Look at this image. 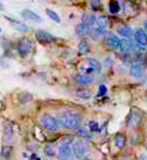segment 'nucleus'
Instances as JSON below:
<instances>
[{"mask_svg": "<svg viewBox=\"0 0 147 160\" xmlns=\"http://www.w3.org/2000/svg\"><path fill=\"white\" fill-rule=\"evenodd\" d=\"M114 142H115V146L117 147V148H123L124 145H126V136L123 134H116Z\"/></svg>", "mask_w": 147, "mask_h": 160, "instance_id": "5701e85b", "label": "nucleus"}, {"mask_svg": "<svg viewBox=\"0 0 147 160\" xmlns=\"http://www.w3.org/2000/svg\"><path fill=\"white\" fill-rule=\"evenodd\" d=\"M22 17H23L24 19L33 20V22H37V23L42 22V18H41L38 14L35 13V12L31 11V10H28V8H25V10L22 11Z\"/></svg>", "mask_w": 147, "mask_h": 160, "instance_id": "9b49d317", "label": "nucleus"}, {"mask_svg": "<svg viewBox=\"0 0 147 160\" xmlns=\"http://www.w3.org/2000/svg\"><path fill=\"white\" fill-rule=\"evenodd\" d=\"M18 99H19L20 103L25 104V103L31 102V99H33V96H31L30 93H28V92H23V93H20L19 96H18Z\"/></svg>", "mask_w": 147, "mask_h": 160, "instance_id": "cd10ccee", "label": "nucleus"}, {"mask_svg": "<svg viewBox=\"0 0 147 160\" xmlns=\"http://www.w3.org/2000/svg\"><path fill=\"white\" fill-rule=\"evenodd\" d=\"M107 93V87L104 86V85H102L99 86V91H98V96H104V94Z\"/></svg>", "mask_w": 147, "mask_h": 160, "instance_id": "473e14b6", "label": "nucleus"}, {"mask_svg": "<svg viewBox=\"0 0 147 160\" xmlns=\"http://www.w3.org/2000/svg\"><path fill=\"white\" fill-rule=\"evenodd\" d=\"M12 138H13V127L10 123H6L4 127V140L6 143H10Z\"/></svg>", "mask_w": 147, "mask_h": 160, "instance_id": "4468645a", "label": "nucleus"}, {"mask_svg": "<svg viewBox=\"0 0 147 160\" xmlns=\"http://www.w3.org/2000/svg\"><path fill=\"white\" fill-rule=\"evenodd\" d=\"M59 123L60 126H62L63 128L67 129H78L80 128L81 124V116L78 112H74V111H65L63 113H61L60 117H59Z\"/></svg>", "mask_w": 147, "mask_h": 160, "instance_id": "f257e3e1", "label": "nucleus"}, {"mask_svg": "<svg viewBox=\"0 0 147 160\" xmlns=\"http://www.w3.org/2000/svg\"><path fill=\"white\" fill-rule=\"evenodd\" d=\"M75 96L79 97L80 99H89V98H91L92 93H91V91L87 90V88H79V90L75 91Z\"/></svg>", "mask_w": 147, "mask_h": 160, "instance_id": "412c9836", "label": "nucleus"}, {"mask_svg": "<svg viewBox=\"0 0 147 160\" xmlns=\"http://www.w3.org/2000/svg\"><path fill=\"white\" fill-rule=\"evenodd\" d=\"M117 49L120 50V53L128 54V53H129V50H130V44H129V41L126 40V38H122V40H120V44H119V48H117Z\"/></svg>", "mask_w": 147, "mask_h": 160, "instance_id": "aec40b11", "label": "nucleus"}, {"mask_svg": "<svg viewBox=\"0 0 147 160\" xmlns=\"http://www.w3.org/2000/svg\"><path fill=\"white\" fill-rule=\"evenodd\" d=\"M134 37H135V41H136V43H138L139 46H141V47H147V36H146V33L144 32L142 29L135 30Z\"/></svg>", "mask_w": 147, "mask_h": 160, "instance_id": "1a4fd4ad", "label": "nucleus"}, {"mask_svg": "<svg viewBox=\"0 0 147 160\" xmlns=\"http://www.w3.org/2000/svg\"><path fill=\"white\" fill-rule=\"evenodd\" d=\"M73 155L79 160H90V145L86 141H74L72 143Z\"/></svg>", "mask_w": 147, "mask_h": 160, "instance_id": "f03ea898", "label": "nucleus"}, {"mask_svg": "<svg viewBox=\"0 0 147 160\" xmlns=\"http://www.w3.org/2000/svg\"><path fill=\"white\" fill-rule=\"evenodd\" d=\"M130 74L134 78H141L144 75V66L139 65V63L133 65V66L130 67Z\"/></svg>", "mask_w": 147, "mask_h": 160, "instance_id": "f3484780", "label": "nucleus"}, {"mask_svg": "<svg viewBox=\"0 0 147 160\" xmlns=\"http://www.w3.org/2000/svg\"><path fill=\"white\" fill-rule=\"evenodd\" d=\"M58 154L60 160H71L73 157V152H72V147L69 145H65L61 143V146L58 149Z\"/></svg>", "mask_w": 147, "mask_h": 160, "instance_id": "0eeeda50", "label": "nucleus"}, {"mask_svg": "<svg viewBox=\"0 0 147 160\" xmlns=\"http://www.w3.org/2000/svg\"><path fill=\"white\" fill-rule=\"evenodd\" d=\"M11 154H12V147L8 146V145H5L1 148V153H0V157L4 160H8L11 158Z\"/></svg>", "mask_w": 147, "mask_h": 160, "instance_id": "b1692460", "label": "nucleus"}, {"mask_svg": "<svg viewBox=\"0 0 147 160\" xmlns=\"http://www.w3.org/2000/svg\"><path fill=\"white\" fill-rule=\"evenodd\" d=\"M75 82L78 84V85H80V86H89V85H91L92 82H94V78L92 77H89V75H77L75 77Z\"/></svg>", "mask_w": 147, "mask_h": 160, "instance_id": "ddd939ff", "label": "nucleus"}, {"mask_svg": "<svg viewBox=\"0 0 147 160\" xmlns=\"http://www.w3.org/2000/svg\"><path fill=\"white\" fill-rule=\"evenodd\" d=\"M90 50H91V47H90V44H89V42H86L85 40H83L79 43V46H78V52L80 55H85V54L90 53Z\"/></svg>", "mask_w": 147, "mask_h": 160, "instance_id": "4be33fe9", "label": "nucleus"}, {"mask_svg": "<svg viewBox=\"0 0 147 160\" xmlns=\"http://www.w3.org/2000/svg\"><path fill=\"white\" fill-rule=\"evenodd\" d=\"M8 22H11V24L14 27V29L16 30H18L19 32H27V31H29V27L28 25H25V24H23V23H20V22H17V20L12 19V18H8V17H5Z\"/></svg>", "mask_w": 147, "mask_h": 160, "instance_id": "2eb2a0df", "label": "nucleus"}, {"mask_svg": "<svg viewBox=\"0 0 147 160\" xmlns=\"http://www.w3.org/2000/svg\"><path fill=\"white\" fill-rule=\"evenodd\" d=\"M40 123L43 129H46L47 132H50V133H56L60 129V123L58 118H55L50 115H43L40 118Z\"/></svg>", "mask_w": 147, "mask_h": 160, "instance_id": "7ed1b4c3", "label": "nucleus"}, {"mask_svg": "<svg viewBox=\"0 0 147 160\" xmlns=\"http://www.w3.org/2000/svg\"><path fill=\"white\" fill-rule=\"evenodd\" d=\"M104 35V32L103 31H100V30H98V29H96V30H91V33H90V36L94 38V40H99L100 37Z\"/></svg>", "mask_w": 147, "mask_h": 160, "instance_id": "7c9ffc66", "label": "nucleus"}, {"mask_svg": "<svg viewBox=\"0 0 147 160\" xmlns=\"http://www.w3.org/2000/svg\"><path fill=\"white\" fill-rule=\"evenodd\" d=\"M89 130L91 132V133H99L100 132V127H99V123L98 122H96V121H91L90 123H89Z\"/></svg>", "mask_w": 147, "mask_h": 160, "instance_id": "c85d7f7f", "label": "nucleus"}, {"mask_svg": "<svg viewBox=\"0 0 147 160\" xmlns=\"http://www.w3.org/2000/svg\"><path fill=\"white\" fill-rule=\"evenodd\" d=\"M35 36H36V40L42 44H49V43H54L56 41V37H54L52 33L47 32L44 30H37Z\"/></svg>", "mask_w": 147, "mask_h": 160, "instance_id": "423d86ee", "label": "nucleus"}, {"mask_svg": "<svg viewBox=\"0 0 147 160\" xmlns=\"http://www.w3.org/2000/svg\"><path fill=\"white\" fill-rule=\"evenodd\" d=\"M0 32H1V28H0Z\"/></svg>", "mask_w": 147, "mask_h": 160, "instance_id": "f704fd0d", "label": "nucleus"}, {"mask_svg": "<svg viewBox=\"0 0 147 160\" xmlns=\"http://www.w3.org/2000/svg\"><path fill=\"white\" fill-rule=\"evenodd\" d=\"M91 30H92V28L87 27V25H85V24L80 23V24L77 25L75 32H77V35H78L80 38H85V37H87V36H90Z\"/></svg>", "mask_w": 147, "mask_h": 160, "instance_id": "9d476101", "label": "nucleus"}, {"mask_svg": "<svg viewBox=\"0 0 147 160\" xmlns=\"http://www.w3.org/2000/svg\"><path fill=\"white\" fill-rule=\"evenodd\" d=\"M77 134H78L79 138L84 139V140H91L94 138L92 133L89 129H85V128H78L77 129Z\"/></svg>", "mask_w": 147, "mask_h": 160, "instance_id": "6ab92c4d", "label": "nucleus"}, {"mask_svg": "<svg viewBox=\"0 0 147 160\" xmlns=\"http://www.w3.org/2000/svg\"><path fill=\"white\" fill-rule=\"evenodd\" d=\"M96 20H97L96 14L87 13V14H84V16H83V18H81V23H83V24H85V25H87V27L91 28L94 23H96Z\"/></svg>", "mask_w": 147, "mask_h": 160, "instance_id": "dca6fc26", "label": "nucleus"}, {"mask_svg": "<svg viewBox=\"0 0 147 160\" xmlns=\"http://www.w3.org/2000/svg\"><path fill=\"white\" fill-rule=\"evenodd\" d=\"M117 32L120 33L123 38L127 40V38H129V37L133 35V30H132V28H129V27H122L117 30Z\"/></svg>", "mask_w": 147, "mask_h": 160, "instance_id": "a878e982", "label": "nucleus"}, {"mask_svg": "<svg viewBox=\"0 0 147 160\" xmlns=\"http://www.w3.org/2000/svg\"><path fill=\"white\" fill-rule=\"evenodd\" d=\"M44 153H46L47 157H54L55 155V149L53 148V146L47 145V146L44 147Z\"/></svg>", "mask_w": 147, "mask_h": 160, "instance_id": "2f4dec72", "label": "nucleus"}, {"mask_svg": "<svg viewBox=\"0 0 147 160\" xmlns=\"http://www.w3.org/2000/svg\"><path fill=\"white\" fill-rule=\"evenodd\" d=\"M46 13H47V16L50 18L52 20H54L55 23H61V18L60 16L56 13L55 11H53V10H50V8H47L46 10Z\"/></svg>", "mask_w": 147, "mask_h": 160, "instance_id": "bb28decb", "label": "nucleus"}, {"mask_svg": "<svg viewBox=\"0 0 147 160\" xmlns=\"http://www.w3.org/2000/svg\"><path fill=\"white\" fill-rule=\"evenodd\" d=\"M109 11H110V13L113 14H117L120 12L121 6L117 0H110V2H109Z\"/></svg>", "mask_w": 147, "mask_h": 160, "instance_id": "393cba45", "label": "nucleus"}, {"mask_svg": "<svg viewBox=\"0 0 147 160\" xmlns=\"http://www.w3.org/2000/svg\"><path fill=\"white\" fill-rule=\"evenodd\" d=\"M142 30H144V32L146 33V36H147V20L145 22V24H144V29H142Z\"/></svg>", "mask_w": 147, "mask_h": 160, "instance_id": "72a5a7b5", "label": "nucleus"}, {"mask_svg": "<svg viewBox=\"0 0 147 160\" xmlns=\"http://www.w3.org/2000/svg\"><path fill=\"white\" fill-rule=\"evenodd\" d=\"M141 121H142V117H141L140 113L136 112V111H132L130 115L128 116L127 124L129 128H136L141 123Z\"/></svg>", "mask_w": 147, "mask_h": 160, "instance_id": "6e6552de", "label": "nucleus"}, {"mask_svg": "<svg viewBox=\"0 0 147 160\" xmlns=\"http://www.w3.org/2000/svg\"><path fill=\"white\" fill-rule=\"evenodd\" d=\"M105 42L109 47L114 48V49H117L119 48V44H120V38L115 35V33H107L105 36Z\"/></svg>", "mask_w": 147, "mask_h": 160, "instance_id": "f8f14e48", "label": "nucleus"}, {"mask_svg": "<svg viewBox=\"0 0 147 160\" xmlns=\"http://www.w3.org/2000/svg\"><path fill=\"white\" fill-rule=\"evenodd\" d=\"M17 49H18V53H19L20 56L25 58V56H28L30 54L31 49H33V42L29 40V38H22L18 42Z\"/></svg>", "mask_w": 147, "mask_h": 160, "instance_id": "39448f33", "label": "nucleus"}, {"mask_svg": "<svg viewBox=\"0 0 147 160\" xmlns=\"http://www.w3.org/2000/svg\"><path fill=\"white\" fill-rule=\"evenodd\" d=\"M108 23H109V20H108L107 17H104V16H100V17H97V20H96V24H97V29L100 30V31H105V29L108 28Z\"/></svg>", "mask_w": 147, "mask_h": 160, "instance_id": "a211bd4d", "label": "nucleus"}, {"mask_svg": "<svg viewBox=\"0 0 147 160\" xmlns=\"http://www.w3.org/2000/svg\"><path fill=\"white\" fill-rule=\"evenodd\" d=\"M90 6L94 10V12L96 11H99L102 8V1L100 0H90Z\"/></svg>", "mask_w": 147, "mask_h": 160, "instance_id": "c756f323", "label": "nucleus"}, {"mask_svg": "<svg viewBox=\"0 0 147 160\" xmlns=\"http://www.w3.org/2000/svg\"><path fill=\"white\" fill-rule=\"evenodd\" d=\"M100 69H102V65L98 60H94V59H89L86 60V62L81 66L80 72L83 75H89L91 77V74L94 73H99Z\"/></svg>", "mask_w": 147, "mask_h": 160, "instance_id": "20e7f679", "label": "nucleus"}]
</instances>
